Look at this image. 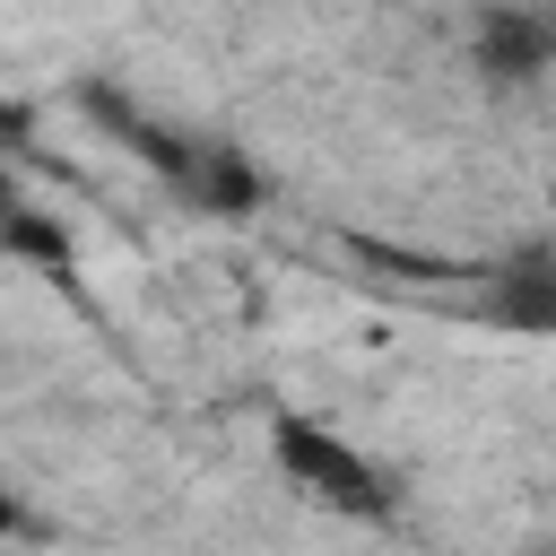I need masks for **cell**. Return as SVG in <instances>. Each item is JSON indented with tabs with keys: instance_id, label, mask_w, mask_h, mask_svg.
Returning <instances> with one entry per match:
<instances>
[{
	"instance_id": "7a4b0ae2",
	"label": "cell",
	"mask_w": 556,
	"mask_h": 556,
	"mask_svg": "<svg viewBox=\"0 0 556 556\" xmlns=\"http://www.w3.org/2000/svg\"><path fill=\"white\" fill-rule=\"evenodd\" d=\"M478 61H486V70H504V78H530L539 61H556L547 17H495V26L478 35Z\"/></svg>"
},
{
	"instance_id": "277c9868",
	"label": "cell",
	"mask_w": 556,
	"mask_h": 556,
	"mask_svg": "<svg viewBox=\"0 0 556 556\" xmlns=\"http://www.w3.org/2000/svg\"><path fill=\"white\" fill-rule=\"evenodd\" d=\"M0 252H9V261H35V269H70V235L43 226L35 208H9V217H0Z\"/></svg>"
},
{
	"instance_id": "3957f363",
	"label": "cell",
	"mask_w": 556,
	"mask_h": 556,
	"mask_svg": "<svg viewBox=\"0 0 556 556\" xmlns=\"http://www.w3.org/2000/svg\"><path fill=\"white\" fill-rule=\"evenodd\" d=\"M495 313L521 330H556V261H521L495 278Z\"/></svg>"
},
{
	"instance_id": "5b68a950",
	"label": "cell",
	"mask_w": 556,
	"mask_h": 556,
	"mask_svg": "<svg viewBox=\"0 0 556 556\" xmlns=\"http://www.w3.org/2000/svg\"><path fill=\"white\" fill-rule=\"evenodd\" d=\"M547 43H556V9H547Z\"/></svg>"
},
{
	"instance_id": "6da1fadb",
	"label": "cell",
	"mask_w": 556,
	"mask_h": 556,
	"mask_svg": "<svg viewBox=\"0 0 556 556\" xmlns=\"http://www.w3.org/2000/svg\"><path fill=\"white\" fill-rule=\"evenodd\" d=\"M269 460L278 478L313 504V513H339V521H391V478L374 469L365 443H348L339 426L321 417H269Z\"/></svg>"
}]
</instances>
